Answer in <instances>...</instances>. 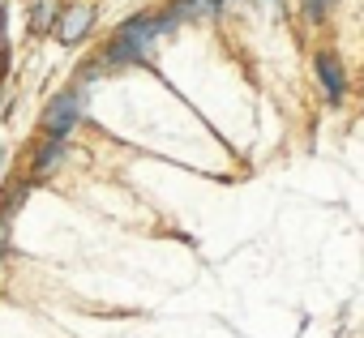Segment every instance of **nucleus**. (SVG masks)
Instances as JSON below:
<instances>
[{"label":"nucleus","instance_id":"obj_4","mask_svg":"<svg viewBox=\"0 0 364 338\" xmlns=\"http://www.w3.org/2000/svg\"><path fill=\"white\" fill-rule=\"evenodd\" d=\"M90 26H95V9H90V5H69V9H60V18H56V31H60L65 43H77Z\"/></svg>","mask_w":364,"mask_h":338},{"label":"nucleus","instance_id":"obj_2","mask_svg":"<svg viewBox=\"0 0 364 338\" xmlns=\"http://www.w3.org/2000/svg\"><path fill=\"white\" fill-rule=\"evenodd\" d=\"M77 120H82V86H77V90H60V94L48 103L43 133H48V137H69Z\"/></svg>","mask_w":364,"mask_h":338},{"label":"nucleus","instance_id":"obj_8","mask_svg":"<svg viewBox=\"0 0 364 338\" xmlns=\"http://www.w3.org/2000/svg\"><path fill=\"white\" fill-rule=\"evenodd\" d=\"M300 9H304L309 22H326L330 9H334V0H300Z\"/></svg>","mask_w":364,"mask_h":338},{"label":"nucleus","instance_id":"obj_10","mask_svg":"<svg viewBox=\"0 0 364 338\" xmlns=\"http://www.w3.org/2000/svg\"><path fill=\"white\" fill-rule=\"evenodd\" d=\"M274 5H283V0H274Z\"/></svg>","mask_w":364,"mask_h":338},{"label":"nucleus","instance_id":"obj_3","mask_svg":"<svg viewBox=\"0 0 364 338\" xmlns=\"http://www.w3.org/2000/svg\"><path fill=\"white\" fill-rule=\"evenodd\" d=\"M223 9V0H167L163 13L176 22V26H185V22H198V18H215Z\"/></svg>","mask_w":364,"mask_h":338},{"label":"nucleus","instance_id":"obj_7","mask_svg":"<svg viewBox=\"0 0 364 338\" xmlns=\"http://www.w3.org/2000/svg\"><path fill=\"white\" fill-rule=\"evenodd\" d=\"M60 158H65V137H48L43 150H39V158H35V176H48Z\"/></svg>","mask_w":364,"mask_h":338},{"label":"nucleus","instance_id":"obj_5","mask_svg":"<svg viewBox=\"0 0 364 338\" xmlns=\"http://www.w3.org/2000/svg\"><path fill=\"white\" fill-rule=\"evenodd\" d=\"M317 77H321V90L330 94V103L338 107V103L347 99V77H343V65H338V56L321 52V56H317Z\"/></svg>","mask_w":364,"mask_h":338},{"label":"nucleus","instance_id":"obj_6","mask_svg":"<svg viewBox=\"0 0 364 338\" xmlns=\"http://www.w3.org/2000/svg\"><path fill=\"white\" fill-rule=\"evenodd\" d=\"M60 0H35V9H31V31L35 35H48V31H56V18H60Z\"/></svg>","mask_w":364,"mask_h":338},{"label":"nucleus","instance_id":"obj_11","mask_svg":"<svg viewBox=\"0 0 364 338\" xmlns=\"http://www.w3.org/2000/svg\"><path fill=\"white\" fill-rule=\"evenodd\" d=\"M0 253H5V249H0Z\"/></svg>","mask_w":364,"mask_h":338},{"label":"nucleus","instance_id":"obj_9","mask_svg":"<svg viewBox=\"0 0 364 338\" xmlns=\"http://www.w3.org/2000/svg\"><path fill=\"white\" fill-rule=\"evenodd\" d=\"M5 65H9V48H5V39H0V77H5Z\"/></svg>","mask_w":364,"mask_h":338},{"label":"nucleus","instance_id":"obj_1","mask_svg":"<svg viewBox=\"0 0 364 338\" xmlns=\"http://www.w3.org/2000/svg\"><path fill=\"white\" fill-rule=\"evenodd\" d=\"M171 31H176V22H171L163 9H159V13H137V18H129V22L112 35L107 52H103V65H107V69L141 65V60H150L154 43H159L163 35H171Z\"/></svg>","mask_w":364,"mask_h":338}]
</instances>
